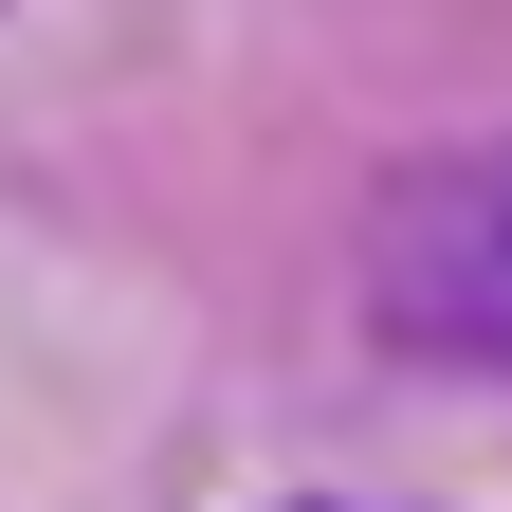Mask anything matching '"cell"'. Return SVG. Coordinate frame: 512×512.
Segmentation results:
<instances>
[{
	"label": "cell",
	"mask_w": 512,
	"mask_h": 512,
	"mask_svg": "<svg viewBox=\"0 0 512 512\" xmlns=\"http://www.w3.org/2000/svg\"><path fill=\"white\" fill-rule=\"evenodd\" d=\"M366 311L421 366H512V128L494 147H421L366 202Z\"/></svg>",
	"instance_id": "6da1fadb"
}]
</instances>
